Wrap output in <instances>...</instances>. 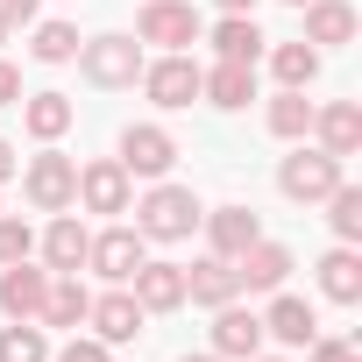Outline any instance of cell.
I'll use <instances>...</instances> for the list:
<instances>
[{"label":"cell","mask_w":362,"mask_h":362,"mask_svg":"<svg viewBox=\"0 0 362 362\" xmlns=\"http://www.w3.org/2000/svg\"><path fill=\"white\" fill-rule=\"evenodd\" d=\"M15 170H22V156H15V142H0V185H8Z\"/></svg>","instance_id":"obj_36"},{"label":"cell","mask_w":362,"mask_h":362,"mask_svg":"<svg viewBox=\"0 0 362 362\" xmlns=\"http://www.w3.org/2000/svg\"><path fill=\"white\" fill-rule=\"evenodd\" d=\"M50 362H114V355H107V341H100V334H71Z\"/></svg>","instance_id":"obj_32"},{"label":"cell","mask_w":362,"mask_h":362,"mask_svg":"<svg viewBox=\"0 0 362 362\" xmlns=\"http://www.w3.org/2000/svg\"><path fill=\"white\" fill-rule=\"evenodd\" d=\"M22 256H36V235H29V221L0 214V263H22Z\"/></svg>","instance_id":"obj_31"},{"label":"cell","mask_w":362,"mask_h":362,"mask_svg":"<svg viewBox=\"0 0 362 362\" xmlns=\"http://www.w3.org/2000/svg\"><path fill=\"white\" fill-rule=\"evenodd\" d=\"M78 71L100 93H121V86L142 78V43L135 36H93V43H78Z\"/></svg>","instance_id":"obj_3"},{"label":"cell","mask_w":362,"mask_h":362,"mask_svg":"<svg viewBox=\"0 0 362 362\" xmlns=\"http://www.w3.org/2000/svg\"><path fill=\"white\" fill-rule=\"evenodd\" d=\"M305 43L313 50H334V43H355V8L348 0H305Z\"/></svg>","instance_id":"obj_20"},{"label":"cell","mask_w":362,"mask_h":362,"mask_svg":"<svg viewBox=\"0 0 362 362\" xmlns=\"http://www.w3.org/2000/svg\"><path fill=\"white\" fill-rule=\"evenodd\" d=\"M263 121H270V135H277V142H305V135H313V100L284 86V93L270 100V114H263Z\"/></svg>","instance_id":"obj_27"},{"label":"cell","mask_w":362,"mask_h":362,"mask_svg":"<svg viewBox=\"0 0 362 362\" xmlns=\"http://www.w3.org/2000/svg\"><path fill=\"white\" fill-rule=\"evenodd\" d=\"M270 71H277V86H291V93H305L313 78H320V50L298 36V43H277L270 50Z\"/></svg>","instance_id":"obj_26"},{"label":"cell","mask_w":362,"mask_h":362,"mask_svg":"<svg viewBox=\"0 0 362 362\" xmlns=\"http://www.w3.org/2000/svg\"><path fill=\"white\" fill-rule=\"evenodd\" d=\"M0 22H22V29H29V22H36V0H0Z\"/></svg>","instance_id":"obj_34"},{"label":"cell","mask_w":362,"mask_h":362,"mask_svg":"<svg viewBox=\"0 0 362 362\" xmlns=\"http://www.w3.org/2000/svg\"><path fill=\"white\" fill-rule=\"evenodd\" d=\"M36 36H29V57L36 64H71L78 57V29L71 22H29Z\"/></svg>","instance_id":"obj_29"},{"label":"cell","mask_w":362,"mask_h":362,"mask_svg":"<svg viewBox=\"0 0 362 362\" xmlns=\"http://www.w3.org/2000/svg\"><path fill=\"white\" fill-rule=\"evenodd\" d=\"M142 93L163 107V114H177V107H192L199 100V64L185 57V50H163L156 64H142Z\"/></svg>","instance_id":"obj_6"},{"label":"cell","mask_w":362,"mask_h":362,"mask_svg":"<svg viewBox=\"0 0 362 362\" xmlns=\"http://www.w3.org/2000/svg\"><path fill=\"white\" fill-rule=\"evenodd\" d=\"M221 15H256V0H214Z\"/></svg>","instance_id":"obj_37"},{"label":"cell","mask_w":362,"mask_h":362,"mask_svg":"<svg viewBox=\"0 0 362 362\" xmlns=\"http://www.w3.org/2000/svg\"><path fill=\"white\" fill-rule=\"evenodd\" d=\"M320 206H327V221H334L341 242H362V185H348V177H341V185H334Z\"/></svg>","instance_id":"obj_30"},{"label":"cell","mask_w":362,"mask_h":362,"mask_svg":"<svg viewBox=\"0 0 362 362\" xmlns=\"http://www.w3.org/2000/svg\"><path fill=\"white\" fill-rule=\"evenodd\" d=\"M86 242H93V235H86L71 214H57V221L43 228V270H50V277H64V270H86Z\"/></svg>","instance_id":"obj_22"},{"label":"cell","mask_w":362,"mask_h":362,"mask_svg":"<svg viewBox=\"0 0 362 362\" xmlns=\"http://www.w3.org/2000/svg\"><path fill=\"white\" fill-rule=\"evenodd\" d=\"M263 348V313H249V305H214V355L221 362H249Z\"/></svg>","instance_id":"obj_10"},{"label":"cell","mask_w":362,"mask_h":362,"mask_svg":"<svg viewBox=\"0 0 362 362\" xmlns=\"http://www.w3.org/2000/svg\"><path fill=\"white\" fill-rule=\"evenodd\" d=\"M249 362H284V355H263V348H256V355H249Z\"/></svg>","instance_id":"obj_39"},{"label":"cell","mask_w":362,"mask_h":362,"mask_svg":"<svg viewBox=\"0 0 362 362\" xmlns=\"http://www.w3.org/2000/svg\"><path fill=\"white\" fill-rule=\"evenodd\" d=\"M86 313H93V291L78 284V270H64V277H50V291H43V313H36V327H86Z\"/></svg>","instance_id":"obj_19"},{"label":"cell","mask_w":362,"mask_h":362,"mask_svg":"<svg viewBox=\"0 0 362 362\" xmlns=\"http://www.w3.org/2000/svg\"><path fill=\"white\" fill-rule=\"evenodd\" d=\"M8 36H15V22H0V43H8Z\"/></svg>","instance_id":"obj_40"},{"label":"cell","mask_w":362,"mask_h":362,"mask_svg":"<svg viewBox=\"0 0 362 362\" xmlns=\"http://www.w3.org/2000/svg\"><path fill=\"white\" fill-rule=\"evenodd\" d=\"M284 277H291V249L270 242V235H256V242L235 256V284H242V291H277Z\"/></svg>","instance_id":"obj_12"},{"label":"cell","mask_w":362,"mask_h":362,"mask_svg":"<svg viewBox=\"0 0 362 362\" xmlns=\"http://www.w3.org/2000/svg\"><path fill=\"white\" fill-rule=\"evenodd\" d=\"M128 291H135V305L142 313H177L185 305V263H135V277H128Z\"/></svg>","instance_id":"obj_11"},{"label":"cell","mask_w":362,"mask_h":362,"mask_svg":"<svg viewBox=\"0 0 362 362\" xmlns=\"http://www.w3.org/2000/svg\"><path fill=\"white\" fill-rule=\"evenodd\" d=\"M0 362H50V327H36V320L0 327Z\"/></svg>","instance_id":"obj_28"},{"label":"cell","mask_w":362,"mask_h":362,"mask_svg":"<svg viewBox=\"0 0 362 362\" xmlns=\"http://www.w3.org/2000/svg\"><path fill=\"white\" fill-rule=\"evenodd\" d=\"M263 29H256V15H221L214 22V50H221V64H256L263 57Z\"/></svg>","instance_id":"obj_23"},{"label":"cell","mask_w":362,"mask_h":362,"mask_svg":"<svg viewBox=\"0 0 362 362\" xmlns=\"http://www.w3.org/2000/svg\"><path fill=\"white\" fill-rule=\"evenodd\" d=\"M313 135H320V149L327 156H355L362 149V107L355 100H327V107H313Z\"/></svg>","instance_id":"obj_14"},{"label":"cell","mask_w":362,"mask_h":362,"mask_svg":"<svg viewBox=\"0 0 362 362\" xmlns=\"http://www.w3.org/2000/svg\"><path fill=\"white\" fill-rule=\"evenodd\" d=\"M284 8H305V0H284Z\"/></svg>","instance_id":"obj_41"},{"label":"cell","mask_w":362,"mask_h":362,"mask_svg":"<svg viewBox=\"0 0 362 362\" xmlns=\"http://www.w3.org/2000/svg\"><path fill=\"white\" fill-rule=\"evenodd\" d=\"M199 100H214L221 114L249 107L256 100V64H214V71H199Z\"/></svg>","instance_id":"obj_21"},{"label":"cell","mask_w":362,"mask_h":362,"mask_svg":"<svg viewBox=\"0 0 362 362\" xmlns=\"http://www.w3.org/2000/svg\"><path fill=\"white\" fill-rule=\"evenodd\" d=\"M78 199H86V214H128L135 177L121 170V156H93V163H78Z\"/></svg>","instance_id":"obj_7"},{"label":"cell","mask_w":362,"mask_h":362,"mask_svg":"<svg viewBox=\"0 0 362 362\" xmlns=\"http://www.w3.org/2000/svg\"><path fill=\"white\" fill-rule=\"evenodd\" d=\"M320 291H327L334 305H355V298H362V256H355V242H341V249L320 256Z\"/></svg>","instance_id":"obj_25"},{"label":"cell","mask_w":362,"mask_h":362,"mask_svg":"<svg viewBox=\"0 0 362 362\" xmlns=\"http://www.w3.org/2000/svg\"><path fill=\"white\" fill-rule=\"evenodd\" d=\"M320 334V313L305 305V298H291L284 284H277V298H270V313H263V341H284V348H305Z\"/></svg>","instance_id":"obj_16"},{"label":"cell","mask_w":362,"mask_h":362,"mask_svg":"<svg viewBox=\"0 0 362 362\" xmlns=\"http://www.w3.org/2000/svg\"><path fill=\"white\" fill-rule=\"evenodd\" d=\"M199 228H206V242H214V256H228V263H235V256H242V249H249V242L263 235V221H256V206H214V214H206Z\"/></svg>","instance_id":"obj_17"},{"label":"cell","mask_w":362,"mask_h":362,"mask_svg":"<svg viewBox=\"0 0 362 362\" xmlns=\"http://www.w3.org/2000/svg\"><path fill=\"white\" fill-rule=\"evenodd\" d=\"M177 362H221V355H214V348H206V355H177Z\"/></svg>","instance_id":"obj_38"},{"label":"cell","mask_w":362,"mask_h":362,"mask_svg":"<svg viewBox=\"0 0 362 362\" xmlns=\"http://www.w3.org/2000/svg\"><path fill=\"white\" fill-rule=\"evenodd\" d=\"M170 163H177L170 128H156V121H128V128H121V170H128V177H163Z\"/></svg>","instance_id":"obj_8"},{"label":"cell","mask_w":362,"mask_h":362,"mask_svg":"<svg viewBox=\"0 0 362 362\" xmlns=\"http://www.w3.org/2000/svg\"><path fill=\"white\" fill-rule=\"evenodd\" d=\"M305 348H313V362H362V355H355V341H320V334H313Z\"/></svg>","instance_id":"obj_33"},{"label":"cell","mask_w":362,"mask_h":362,"mask_svg":"<svg viewBox=\"0 0 362 362\" xmlns=\"http://www.w3.org/2000/svg\"><path fill=\"white\" fill-rule=\"evenodd\" d=\"M199 36H206V22L192 0H149L135 15V43H156V50H192Z\"/></svg>","instance_id":"obj_5"},{"label":"cell","mask_w":362,"mask_h":362,"mask_svg":"<svg viewBox=\"0 0 362 362\" xmlns=\"http://www.w3.org/2000/svg\"><path fill=\"white\" fill-rule=\"evenodd\" d=\"M185 298L192 305H228V298H242V284H235V263L228 256H199V263H185Z\"/></svg>","instance_id":"obj_18"},{"label":"cell","mask_w":362,"mask_h":362,"mask_svg":"<svg viewBox=\"0 0 362 362\" xmlns=\"http://www.w3.org/2000/svg\"><path fill=\"white\" fill-rule=\"evenodd\" d=\"M142 320H149V313L135 305V291H128V284H121V291H107V298H93V313H86V327H93L107 348L135 341V334H142Z\"/></svg>","instance_id":"obj_15"},{"label":"cell","mask_w":362,"mask_h":362,"mask_svg":"<svg viewBox=\"0 0 362 362\" xmlns=\"http://www.w3.org/2000/svg\"><path fill=\"white\" fill-rule=\"evenodd\" d=\"M22 192H29V206H36V214H71V206H78V163H71V156H57V149L29 156Z\"/></svg>","instance_id":"obj_4"},{"label":"cell","mask_w":362,"mask_h":362,"mask_svg":"<svg viewBox=\"0 0 362 362\" xmlns=\"http://www.w3.org/2000/svg\"><path fill=\"white\" fill-rule=\"evenodd\" d=\"M135 263H142V235H135V228H100V235L86 242V270H100L107 284H128Z\"/></svg>","instance_id":"obj_9"},{"label":"cell","mask_w":362,"mask_h":362,"mask_svg":"<svg viewBox=\"0 0 362 362\" xmlns=\"http://www.w3.org/2000/svg\"><path fill=\"white\" fill-rule=\"evenodd\" d=\"M15 107H22V128H29L36 142H57V135L71 128V114H78V107H71L64 93H22Z\"/></svg>","instance_id":"obj_24"},{"label":"cell","mask_w":362,"mask_h":362,"mask_svg":"<svg viewBox=\"0 0 362 362\" xmlns=\"http://www.w3.org/2000/svg\"><path fill=\"white\" fill-rule=\"evenodd\" d=\"M43 291H50V270H36L29 256L22 263H0V313H8V320H36L43 313Z\"/></svg>","instance_id":"obj_13"},{"label":"cell","mask_w":362,"mask_h":362,"mask_svg":"<svg viewBox=\"0 0 362 362\" xmlns=\"http://www.w3.org/2000/svg\"><path fill=\"white\" fill-rule=\"evenodd\" d=\"M128 214H135V235H142V242H185V235L206 221L199 192H192V185H163V177H156Z\"/></svg>","instance_id":"obj_1"},{"label":"cell","mask_w":362,"mask_h":362,"mask_svg":"<svg viewBox=\"0 0 362 362\" xmlns=\"http://www.w3.org/2000/svg\"><path fill=\"white\" fill-rule=\"evenodd\" d=\"M15 100H22V71H15V64H0V107H15Z\"/></svg>","instance_id":"obj_35"},{"label":"cell","mask_w":362,"mask_h":362,"mask_svg":"<svg viewBox=\"0 0 362 362\" xmlns=\"http://www.w3.org/2000/svg\"><path fill=\"white\" fill-rule=\"evenodd\" d=\"M341 185V156H327V149H291L284 163H277V192L291 199V206H320L327 192Z\"/></svg>","instance_id":"obj_2"}]
</instances>
